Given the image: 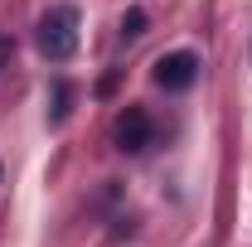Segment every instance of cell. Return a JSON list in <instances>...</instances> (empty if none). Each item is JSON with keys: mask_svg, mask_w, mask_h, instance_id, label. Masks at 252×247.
I'll return each instance as SVG.
<instances>
[{"mask_svg": "<svg viewBox=\"0 0 252 247\" xmlns=\"http://www.w3.org/2000/svg\"><path fill=\"white\" fill-rule=\"evenodd\" d=\"M78 25H83V15H78V5H49L44 15H39V25H34V44H39V54L49 63H63L78 54Z\"/></svg>", "mask_w": 252, "mask_h": 247, "instance_id": "obj_1", "label": "cell"}, {"mask_svg": "<svg viewBox=\"0 0 252 247\" xmlns=\"http://www.w3.org/2000/svg\"><path fill=\"white\" fill-rule=\"evenodd\" d=\"M122 34H126V39H141V34H146V10H126Z\"/></svg>", "mask_w": 252, "mask_h": 247, "instance_id": "obj_4", "label": "cell"}, {"mask_svg": "<svg viewBox=\"0 0 252 247\" xmlns=\"http://www.w3.org/2000/svg\"><path fill=\"white\" fill-rule=\"evenodd\" d=\"M10 54H15V39H5V34H0V68L10 63Z\"/></svg>", "mask_w": 252, "mask_h": 247, "instance_id": "obj_5", "label": "cell"}, {"mask_svg": "<svg viewBox=\"0 0 252 247\" xmlns=\"http://www.w3.org/2000/svg\"><path fill=\"white\" fill-rule=\"evenodd\" d=\"M156 88H165V93H185V88H194V78H199V54H189V49H175V54H165V59H156Z\"/></svg>", "mask_w": 252, "mask_h": 247, "instance_id": "obj_2", "label": "cell"}, {"mask_svg": "<svg viewBox=\"0 0 252 247\" xmlns=\"http://www.w3.org/2000/svg\"><path fill=\"white\" fill-rule=\"evenodd\" d=\"M151 136H156V126H151V117L141 112V107H126L122 117H117V126H112V141L122 146V151H146L151 146Z\"/></svg>", "mask_w": 252, "mask_h": 247, "instance_id": "obj_3", "label": "cell"}]
</instances>
